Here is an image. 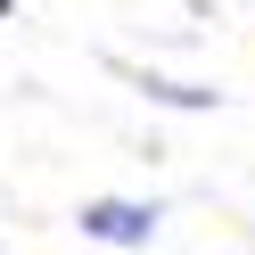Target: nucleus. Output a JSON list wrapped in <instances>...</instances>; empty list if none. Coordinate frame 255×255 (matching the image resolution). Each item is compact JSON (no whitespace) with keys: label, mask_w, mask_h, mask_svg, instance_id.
I'll list each match as a JSON object with an SVG mask.
<instances>
[{"label":"nucleus","mask_w":255,"mask_h":255,"mask_svg":"<svg viewBox=\"0 0 255 255\" xmlns=\"http://www.w3.org/2000/svg\"><path fill=\"white\" fill-rule=\"evenodd\" d=\"M8 8H17V0H0V17H8Z\"/></svg>","instance_id":"7ed1b4c3"},{"label":"nucleus","mask_w":255,"mask_h":255,"mask_svg":"<svg viewBox=\"0 0 255 255\" xmlns=\"http://www.w3.org/2000/svg\"><path fill=\"white\" fill-rule=\"evenodd\" d=\"M124 74H132V83L148 91L156 107H181V116H214V107H222V91H214V83H173V74H148V66H124Z\"/></svg>","instance_id":"f03ea898"},{"label":"nucleus","mask_w":255,"mask_h":255,"mask_svg":"<svg viewBox=\"0 0 255 255\" xmlns=\"http://www.w3.org/2000/svg\"><path fill=\"white\" fill-rule=\"evenodd\" d=\"M156 222H165L156 198H83V206H74V231L99 239V247H148Z\"/></svg>","instance_id":"f257e3e1"}]
</instances>
